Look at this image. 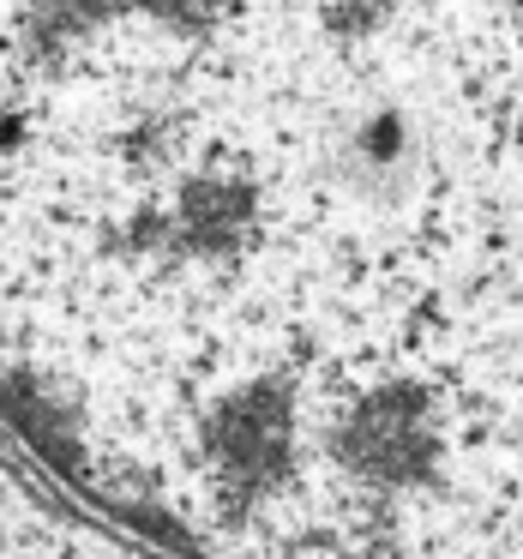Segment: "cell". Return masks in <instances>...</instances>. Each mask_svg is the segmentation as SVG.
<instances>
[{"label":"cell","mask_w":523,"mask_h":559,"mask_svg":"<svg viewBox=\"0 0 523 559\" xmlns=\"http://www.w3.org/2000/svg\"><path fill=\"white\" fill-rule=\"evenodd\" d=\"M0 415L187 559H523V0H0Z\"/></svg>","instance_id":"cell-1"}]
</instances>
